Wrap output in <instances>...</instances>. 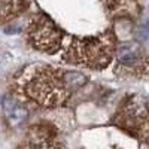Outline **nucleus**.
Returning <instances> with one entry per match:
<instances>
[{"mask_svg":"<svg viewBox=\"0 0 149 149\" xmlns=\"http://www.w3.org/2000/svg\"><path fill=\"white\" fill-rule=\"evenodd\" d=\"M84 82L85 78L76 72H63L43 63H34L14 76L12 95L21 103L51 109L61 106L72 90H76Z\"/></svg>","mask_w":149,"mask_h":149,"instance_id":"obj_1","label":"nucleus"},{"mask_svg":"<svg viewBox=\"0 0 149 149\" xmlns=\"http://www.w3.org/2000/svg\"><path fill=\"white\" fill-rule=\"evenodd\" d=\"M60 51L64 63L102 70L115 57L116 39L112 30H106L97 36H64Z\"/></svg>","mask_w":149,"mask_h":149,"instance_id":"obj_2","label":"nucleus"},{"mask_svg":"<svg viewBox=\"0 0 149 149\" xmlns=\"http://www.w3.org/2000/svg\"><path fill=\"white\" fill-rule=\"evenodd\" d=\"M115 122L142 142H149V100L139 95L128 97L118 110Z\"/></svg>","mask_w":149,"mask_h":149,"instance_id":"obj_3","label":"nucleus"},{"mask_svg":"<svg viewBox=\"0 0 149 149\" xmlns=\"http://www.w3.org/2000/svg\"><path fill=\"white\" fill-rule=\"evenodd\" d=\"M26 36L29 43L34 49L51 55L61 49V43H63L64 37V34L57 29L54 21L43 14L34 15L30 19L26 29Z\"/></svg>","mask_w":149,"mask_h":149,"instance_id":"obj_4","label":"nucleus"},{"mask_svg":"<svg viewBox=\"0 0 149 149\" xmlns=\"http://www.w3.org/2000/svg\"><path fill=\"white\" fill-rule=\"evenodd\" d=\"M115 72L121 76H149V51L139 42H124L115 51Z\"/></svg>","mask_w":149,"mask_h":149,"instance_id":"obj_5","label":"nucleus"},{"mask_svg":"<svg viewBox=\"0 0 149 149\" xmlns=\"http://www.w3.org/2000/svg\"><path fill=\"white\" fill-rule=\"evenodd\" d=\"M19 149H61L57 131L48 124L30 127Z\"/></svg>","mask_w":149,"mask_h":149,"instance_id":"obj_6","label":"nucleus"},{"mask_svg":"<svg viewBox=\"0 0 149 149\" xmlns=\"http://www.w3.org/2000/svg\"><path fill=\"white\" fill-rule=\"evenodd\" d=\"M2 107H3L5 116H6L10 127H19L29 116V110L24 106V103H21L12 94H8L3 97Z\"/></svg>","mask_w":149,"mask_h":149,"instance_id":"obj_7","label":"nucleus"},{"mask_svg":"<svg viewBox=\"0 0 149 149\" xmlns=\"http://www.w3.org/2000/svg\"><path fill=\"white\" fill-rule=\"evenodd\" d=\"M109 15L115 18H136L140 14L139 0H103Z\"/></svg>","mask_w":149,"mask_h":149,"instance_id":"obj_8","label":"nucleus"},{"mask_svg":"<svg viewBox=\"0 0 149 149\" xmlns=\"http://www.w3.org/2000/svg\"><path fill=\"white\" fill-rule=\"evenodd\" d=\"M2 2H3V0H0V3H2Z\"/></svg>","mask_w":149,"mask_h":149,"instance_id":"obj_9","label":"nucleus"}]
</instances>
